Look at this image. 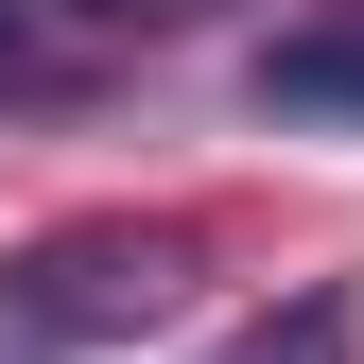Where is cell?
<instances>
[{
	"instance_id": "cell-1",
	"label": "cell",
	"mask_w": 364,
	"mask_h": 364,
	"mask_svg": "<svg viewBox=\"0 0 364 364\" xmlns=\"http://www.w3.org/2000/svg\"><path fill=\"white\" fill-rule=\"evenodd\" d=\"M191 312V225H53L0 260V364H105Z\"/></svg>"
},
{
	"instance_id": "cell-2",
	"label": "cell",
	"mask_w": 364,
	"mask_h": 364,
	"mask_svg": "<svg viewBox=\"0 0 364 364\" xmlns=\"http://www.w3.org/2000/svg\"><path fill=\"white\" fill-rule=\"evenodd\" d=\"M105 70H122V35L53 18V0H0V105H18V122H70V105H105Z\"/></svg>"
},
{
	"instance_id": "cell-3",
	"label": "cell",
	"mask_w": 364,
	"mask_h": 364,
	"mask_svg": "<svg viewBox=\"0 0 364 364\" xmlns=\"http://www.w3.org/2000/svg\"><path fill=\"white\" fill-rule=\"evenodd\" d=\"M260 122H364V0H330V18H295V35H260Z\"/></svg>"
},
{
	"instance_id": "cell-4",
	"label": "cell",
	"mask_w": 364,
	"mask_h": 364,
	"mask_svg": "<svg viewBox=\"0 0 364 364\" xmlns=\"http://www.w3.org/2000/svg\"><path fill=\"white\" fill-rule=\"evenodd\" d=\"M208 364H364V295H347V278H312L295 312H260V330H225Z\"/></svg>"
},
{
	"instance_id": "cell-5",
	"label": "cell",
	"mask_w": 364,
	"mask_h": 364,
	"mask_svg": "<svg viewBox=\"0 0 364 364\" xmlns=\"http://www.w3.org/2000/svg\"><path fill=\"white\" fill-rule=\"evenodd\" d=\"M53 18H87V35H191V18H225V0H53Z\"/></svg>"
}]
</instances>
